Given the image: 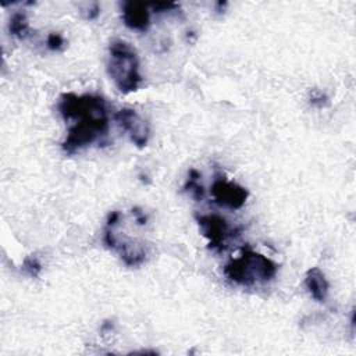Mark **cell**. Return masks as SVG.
Listing matches in <instances>:
<instances>
[{"instance_id": "6da1fadb", "label": "cell", "mask_w": 356, "mask_h": 356, "mask_svg": "<svg viewBox=\"0 0 356 356\" xmlns=\"http://www.w3.org/2000/svg\"><path fill=\"white\" fill-rule=\"evenodd\" d=\"M65 122H71L61 149L67 154L95 143L108 132V114L106 102L99 95L63 93L57 104Z\"/></svg>"}, {"instance_id": "7a4b0ae2", "label": "cell", "mask_w": 356, "mask_h": 356, "mask_svg": "<svg viewBox=\"0 0 356 356\" xmlns=\"http://www.w3.org/2000/svg\"><path fill=\"white\" fill-rule=\"evenodd\" d=\"M222 273L232 284L253 286L273 281L278 273V266L267 256L243 246L236 257H231L225 263Z\"/></svg>"}, {"instance_id": "3957f363", "label": "cell", "mask_w": 356, "mask_h": 356, "mask_svg": "<svg viewBox=\"0 0 356 356\" xmlns=\"http://www.w3.org/2000/svg\"><path fill=\"white\" fill-rule=\"evenodd\" d=\"M107 74L115 88L124 93L136 92L143 78L139 71V58L135 49L122 39H114L108 44Z\"/></svg>"}, {"instance_id": "277c9868", "label": "cell", "mask_w": 356, "mask_h": 356, "mask_svg": "<svg viewBox=\"0 0 356 356\" xmlns=\"http://www.w3.org/2000/svg\"><path fill=\"white\" fill-rule=\"evenodd\" d=\"M196 222L200 232L207 239L209 249L221 253L227 248V239L236 235L239 229H234L228 221L218 214H196Z\"/></svg>"}, {"instance_id": "5b68a950", "label": "cell", "mask_w": 356, "mask_h": 356, "mask_svg": "<svg viewBox=\"0 0 356 356\" xmlns=\"http://www.w3.org/2000/svg\"><path fill=\"white\" fill-rule=\"evenodd\" d=\"M210 193L218 206L231 210L241 209L249 197V191L245 186L234 181H228L222 175H217L214 178Z\"/></svg>"}, {"instance_id": "8992f818", "label": "cell", "mask_w": 356, "mask_h": 356, "mask_svg": "<svg viewBox=\"0 0 356 356\" xmlns=\"http://www.w3.org/2000/svg\"><path fill=\"white\" fill-rule=\"evenodd\" d=\"M118 125L127 132L129 140L139 149L145 147L150 138V127L145 118H142L132 108H121L114 115Z\"/></svg>"}, {"instance_id": "52a82bcc", "label": "cell", "mask_w": 356, "mask_h": 356, "mask_svg": "<svg viewBox=\"0 0 356 356\" xmlns=\"http://www.w3.org/2000/svg\"><path fill=\"white\" fill-rule=\"evenodd\" d=\"M121 18L127 28L138 32H146L150 28V14L147 4L140 1H122Z\"/></svg>"}, {"instance_id": "ba28073f", "label": "cell", "mask_w": 356, "mask_h": 356, "mask_svg": "<svg viewBox=\"0 0 356 356\" xmlns=\"http://www.w3.org/2000/svg\"><path fill=\"white\" fill-rule=\"evenodd\" d=\"M113 252H117L120 259L128 267L140 266L142 263H145V260L147 257L146 246L142 242H136V241H132L128 238L120 239L117 236V242H115Z\"/></svg>"}, {"instance_id": "9c48e42d", "label": "cell", "mask_w": 356, "mask_h": 356, "mask_svg": "<svg viewBox=\"0 0 356 356\" xmlns=\"http://www.w3.org/2000/svg\"><path fill=\"white\" fill-rule=\"evenodd\" d=\"M305 288L309 292V295L318 303H324L328 298L330 292V282L325 277V274L318 267H310L303 280Z\"/></svg>"}, {"instance_id": "30bf717a", "label": "cell", "mask_w": 356, "mask_h": 356, "mask_svg": "<svg viewBox=\"0 0 356 356\" xmlns=\"http://www.w3.org/2000/svg\"><path fill=\"white\" fill-rule=\"evenodd\" d=\"M8 31L14 38L25 39L31 32L29 21H28L26 14L22 13V11L14 13L10 18V22H8Z\"/></svg>"}, {"instance_id": "8fae6325", "label": "cell", "mask_w": 356, "mask_h": 356, "mask_svg": "<svg viewBox=\"0 0 356 356\" xmlns=\"http://www.w3.org/2000/svg\"><path fill=\"white\" fill-rule=\"evenodd\" d=\"M199 178H200V172L195 168H191L188 172L186 182L184 185V189L188 191L191 196L197 202L204 197V188L202 184H199Z\"/></svg>"}, {"instance_id": "7c38bea8", "label": "cell", "mask_w": 356, "mask_h": 356, "mask_svg": "<svg viewBox=\"0 0 356 356\" xmlns=\"http://www.w3.org/2000/svg\"><path fill=\"white\" fill-rule=\"evenodd\" d=\"M22 271L31 278H36L40 275L42 271V263L35 254H29L22 261Z\"/></svg>"}, {"instance_id": "4fadbf2b", "label": "cell", "mask_w": 356, "mask_h": 356, "mask_svg": "<svg viewBox=\"0 0 356 356\" xmlns=\"http://www.w3.org/2000/svg\"><path fill=\"white\" fill-rule=\"evenodd\" d=\"M65 46V40L61 33L58 32H50L46 38V47L51 51H60Z\"/></svg>"}, {"instance_id": "5bb4252c", "label": "cell", "mask_w": 356, "mask_h": 356, "mask_svg": "<svg viewBox=\"0 0 356 356\" xmlns=\"http://www.w3.org/2000/svg\"><path fill=\"white\" fill-rule=\"evenodd\" d=\"M154 13H170V11H175L179 10V6L177 3H156L152 4Z\"/></svg>"}, {"instance_id": "9a60e30c", "label": "cell", "mask_w": 356, "mask_h": 356, "mask_svg": "<svg viewBox=\"0 0 356 356\" xmlns=\"http://www.w3.org/2000/svg\"><path fill=\"white\" fill-rule=\"evenodd\" d=\"M328 102V97L323 93V92H318V90H313L310 93V103L313 106H318V107H323L325 103Z\"/></svg>"}, {"instance_id": "2e32d148", "label": "cell", "mask_w": 356, "mask_h": 356, "mask_svg": "<svg viewBox=\"0 0 356 356\" xmlns=\"http://www.w3.org/2000/svg\"><path fill=\"white\" fill-rule=\"evenodd\" d=\"M85 13H86L85 14L86 19H96L100 14V6L97 3H92V4H89L88 11H85Z\"/></svg>"}, {"instance_id": "e0dca14e", "label": "cell", "mask_w": 356, "mask_h": 356, "mask_svg": "<svg viewBox=\"0 0 356 356\" xmlns=\"http://www.w3.org/2000/svg\"><path fill=\"white\" fill-rule=\"evenodd\" d=\"M132 213H134V216H135V218H136V222H138L139 225H145V224H146L147 217L145 216V213H142L138 207H134Z\"/></svg>"}]
</instances>
